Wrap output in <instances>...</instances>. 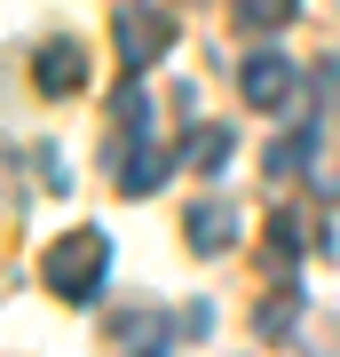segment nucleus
<instances>
[{"label":"nucleus","mask_w":340,"mask_h":357,"mask_svg":"<svg viewBox=\"0 0 340 357\" xmlns=\"http://www.w3.org/2000/svg\"><path fill=\"white\" fill-rule=\"evenodd\" d=\"M293 8H301V0H238V24H253V32H269V24H285Z\"/></svg>","instance_id":"nucleus-9"},{"label":"nucleus","mask_w":340,"mask_h":357,"mask_svg":"<svg viewBox=\"0 0 340 357\" xmlns=\"http://www.w3.org/2000/svg\"><path fill=\"white\" fill-rule=\"evenodd\" d=\"M238 88H245L253 112H285V103L301 96V64H293L285 48H253V56H245V72H238Z\"/></svg>","instance_id":"nucleus-3"},{"label":"nucleus","mask_w":340,"mask_h":357,"mask_svg":"<svg viewBox=\"0 0 340 357\" xmlns=\"http://www.w3.org/2000/svg\"><path fill=\"white\" fill-rule=\"evenodd\" d=\"M316 151H325V128H293V135L269 143V175H309Z\"/></svg>","instance_id":"nucleus-7"},{"label":"nucleus","mask_w":340,"mask_h":357,"mask_svg":"<svg viewBox=\"0 0 340 357\" xmlns=\"http://www.w3.org/2000/svg\"><path fill=\"white\" fill-rule=\"evenodd\" d=\"M316 96H325V112H340V56L316 64Z\"/></svg>","instance_id":"nucleus-12"},{"label":"nucleus","mask_w":340,"mask_h":357,"mask_svg":"<svg viewBox=\"0 0 340 357\" xmlns=\"http://www.w3.org/2000/svg\"><path fill=\"white\" fill-rule=\"evenodd\" d=\"M111 32H119V64L127 72H151L166 48H175V16L151 8V0H127V8H111Z\"/></svg>","instance_id":"nucleus-2"},{"label":"nucleus","mask_w":340,"mask_h":357,"mask_svg":"<svg viewBox=\"0 0 340 357\" xmlns=\"http://www.w3.org/2000/svg\"><path fill=\"white\" fill-rule=\"evenodd\" d=\"M238 206L229 199H190V246H198V255H222V246H238Z\"/></svg>","instance_id":"nucleus-5"},{"label":"nucleus","mask_w":340,"mask_h":357,"mask_svg":"<svg viewBox=\"0 0 340 357\" xmlns=\"http://www.w3.org/2000/svg\"><path fill=\"white\" fill-rule=\"evenodd\" d=\"M32 72H40V88H48V96H72L79 72H88V56H79L72 40H48V48L32 56Z\"/></svg>","instance_id":"nucleus-6"},{"label":"nucleus","mask_w":340,"mask_h":357,"mask_svg":"<svg viewBox=\"0 0 340 357\" xmlns=\"http://www.w3.org/2000/svg\"><path fill=\"white\" fill-rule=\"evenodd\" d=\"M293 310H301L293 294H285V302H261V333H269V342H285V333H293Z\"/></svg>","instance_id":"nucleus-11"},{"label":"nucleus","mask_w":340,"mask_h":357,"mask_svg":"<svg viewBox=\"0 0 340 357\" xmlns=\"http://www.w3.org/2000/svg\"><path fill=\"white\" fill-rule=\"evenodd\" d=\"M127 143H135V151H127V167H119V191H127V199H151V191H159V183H166V175H175V159H182V151H166V143H159V128H151V119H143V128H135V135H127Z\"/></svg>","instance_id":"nucleus-4"},{"label":"nucleus","mask_w":340,"mask_h":357,"mask_svg":"<svg viewBox=\"0 0 340 357\" xmlns=\"http://www.w3.org/2000/svg\"><path fill=\"white\" fill-rule=\"evenodd\" d=\"M229 151H238V135H229V128H190V143H182V159L198 167V175H222Z\"/></svg>","instance_id":"nucleus-8"},{"label":"nucleus","mask_w":340,"mask_h":357,"mask_svg":"<svg viewBox=\"0 0 340 357\" xmlns=\"http://www.w3.org/2000/svg\"><path fill=\"white\" fill-rule=\"evenodd\" d=\"M316 191H325V199H340V159L325 167V175H316Z\"/></svg>","instance_id":"nucleus-13"},{"label":"nucleus","mask_w":340,"mask_h":357,"mask_svg":"<svg viewBox=\"0 0 340 357\" xmlns=\"http://www.w3.org/2000/svg\"><path fill=\"white\" fill-rule=\"evenodd\" d=\"M40 278H48L63 302H95L103 278H111V238H103V230H72V238H56L48 262H40Z\"/></svg>","instance_id":"nucleus-1"},{"label":"nucleus","mask_w":340,"mask_h":357,"mask_svg":"<svg viewBox=\"0 0 340 357\" xmlns=\"http://www.w3.org/2000/svg\"><path fill=\"white\" fill-rule=\"evenodd\" d=\"M293 255H301V230L277 215V222H269V270H293Z\"/></svg>","instance_id":"nucleus-10"}]
</instances>
